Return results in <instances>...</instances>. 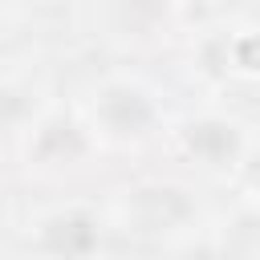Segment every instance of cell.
<instances>
[{"label":"cell","instance_id":"3","mask_svg":"<svg viewBox=\"0 0 260 260\" xmlns=\"http://www.w3.org/2000/svg\"><path fill=\"white\" fill-rule=\"evenodd\" d=\"M183 146L207 167H232L244 154V130L228 118H191L183 126Z\"/></svg>","mask_w":260,"mask_h":260},{"label":"cell","instance_id":"6","mask_svg":"<svg viewBox=\"0 0 260 260\" xmlns=\"http://www.w3.org/2000/svg\"><path fill=\"white\" fill-rule=\"evenodd\" d=\"M28 114V98L12 85H0V126H12Z\"/></svg>","mask_w":260,"mask_h":260},{"label":"cell","instance_id":"7","mask_svg":"<svg viewBox=\"0 0 260 260\" xmlns=\"http://www.w3.org/2000/svg\"><path fill=\"white\" fill-rule=\"evenodd\" d=\"M0 4H12V0H0Z\"/></svg>","mask_w":260,"mask_h":260},{"label":"cell","instance_id":"2","mask_svg":"<svg viewBox=\"0 0 260 260\" xmlns=\"http://www.w3.org/2000/svg\"><path fill=\"white\" fill-rule=\"evenodd\" d=\"M89 154V138L73 118H45L28 142V162L32 167H77Z\"/></svg>","mask_w":260,"mask_h":260},{"label":"cell","instance_id":"5","mask_svg":"<svg viewBox=\"0 0 260 260\" xmlns=\"http://www.w3.org/2000/svg\"><path fill=\"white\" fill-rule=\"evenodd\" d=\"M134 211L146 228H179L195 215V203L175 183H150L134 191Z\"/></svg>","mask_w":260,"mask_h":260},{"label":"cell","instance_id":"4","mask_svg":"<svg viewBox=\"0 0 260 260\" xmlns=\"http://www.w3.org/2000/svg\"><path fill=\"white\" fill-rule=\"evenodd\" d=\"M41 244H45V252H57V256H89L102 244V223L89 211H61V215L45 219Z\"/></svg>","mask_w":260,"mask_h":260},{"label":"cell","instance_id":"1","mask_svg":"<svg viewBox=\"0 0 260 260\" xmlns=\"http://www.w3.org/2000/svg\"><path fill=\"white\" fill-rule=\"evenodd\" d=\"M93 114L106 126V134H114V138H142L154 126V102H150V93L142 85H130V81H110L98 93Z\"/></svg>","mask_w":260,"mask_h":260}]
</instances>
